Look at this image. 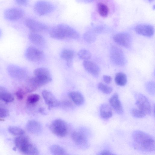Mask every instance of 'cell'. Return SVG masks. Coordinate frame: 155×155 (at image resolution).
<instances>
[{
  "label": "cell",
  "mask_w": 155,
  "mask_h": 155,
  "mask_svg": "<svg viewBox=\"0 0 155 155\" xmlns=\"http://www.w3.org/2000/svg\"><path fill=\"white\" fill-rule=\"evenodd\" d=\"M9 115L8 110L4 108L0 107V118L7 117Z\"/></svg>",
  "instance_id": "74e56055"
},
{
  "label": "cell",
  "mask_w": 155,
  "mask_h": 155,
  "mask_svg": "<svg viewBox=\"0 0 155 155\" xmlns=\"http://www.w3.org/2000/svg\"><path fill=\"white\" fill-rule=\"evenodd\" d=\"M109 102L111 106L116 112L118 114H123V107L117 93H115L111 96L109 99Z\"/></svg>",
  "instance_id": "ac0fdd59"
},
{
  "label": "cell",
  "mask_w": 155,
  "mask_h": 155,
  "mask_svg": "<svg viewBox=\"0 0 155 155\" xmlns=\"http://www.w3.org/2000/svg\"><path fill=\"white\" fill-rule=\"evenodd\" d=\"M14 97L7 89L0 86V100L6 103H10L14 100Z\"/></svg>",
  "instance_id": "d4e9b609"
},
{
  "label": "cell",
  "mask_w": 155,
  "mask_h": 155,
  "mask_svg": "<svg viewBox=\"0 0 155 155\" xmlns=\"http://www.w3.org/2000/svg\"><path fill=\"white\" fill-rule=\"evenodd\" d=\"M40 87L37 80L34 77L26 78L23 89L26 94L33 92Z\"/></svg>",
  "instance_id": "ffe728a7"
},
{
  "label": "cell",
  "mask_w": 155,
  "mask_h": 155,
  "mask_svg": "<svg viewBox=\"0 0 155 155\" xmlns=\"http://www.w3.org/2000/svg\"><path fill=\"white\" fill-rule=\"evenodd\" d=\"M26 128L30 133L35 135L40 134L42 131V127L39 122L34 120H30L27 122Z\"/></svg>",
  "instance_id": "e0dca14e"
},
{
  "label": "cell",
  "mask_w": 155,
  "mask_h": 155,
  "mask_svg": "<svg viewBox=\"0 0 155 155\" xmlns=\"http://www.w3.org/2000/svg\"><path fill=\"white\" fill-rule=\"evenodd\" d=\"M150 2H152L154 0H148Z\"/></svg>",
  "instance_id": "f6af8a7d"
},
{
  "label": "cell",
  "mask_w": 155,
  "mask_h": 155,
  "mask_svg": "<svg viewBox=\"0 0 155 155\" xmlns=\"http://www.w3.org/2000/svg\"><path fill=\"white\" fill-rule=\"evenodd\" d=\"M54 9V7L52 4L43 0L37 1L34 6L35 12L39 16L47 14L52 12Z\"/></svg>",
  "instance_id": "ba28073f"
},
{
  "label": "cell",
  "mask_w": 155,
  "mask_h": 155,
  "mask_svg": "<svg viewBox=\"0 0 155 155\" xmlns=\"http://www.w3.org/2000/svg\"><path fill=\"white\" fill-rule=\"evenodd\" d=\"M98 89L103 93L106 94H110L112 91V87L102 83H99L97 85Z\"/></svg>",
  "instance_id": "d6a6232c"
},
{
  "label": "cell",
  "mask_w": 155,
  "mask_h": 155,
  "mask_svg": "<svg viewBox=\"0 0 155 155\" xmlns=\"http://www.w3.org/2000/svg\"><path fill=\"white\" fill-rule=\"evenodd\" d=\"M74 54V52L73 50L65 49L61 51L60 56L62 59L66 61L67 65L68 67H71L72 64Z\"/></svg>",
  "instance_id": "7402d4cb"
},
{
  "label": "cell",
  "mask_w": 155,
  "mask_h": 155,
  "mask_svg": "<svg viewBox=\"0 0 155 155\" xmlns=\"http://www.w3.org/2000/svg\"><path fill=\"white\" fill-rule=\"evenodd\" d=\"M136 101L135 104L138 109L146 115H150L151 112L150 103L147 98L143 94L136 92L134 94Z\"/></svg>",
  "instance_id": "8992f818"
},
{
  "label": "cell",
  "mask_w": 155,
  "mask_h": 155,
  "mask_svg": "<svg viewBox=\"0 0 155 155\" xmlns=\"http://www.w3.org/2000/svg\"><path fill=\"white\" fill-rule=\"evenodd\" d=\"M51 153L54 155H64L67 154L65 150L61 146L58 144H54L49 147Z\"/></svg>",
  "instance_id": "484cf974"
},
{
  "label": "cell",
  "mask_w": 155,
  "mask_h": 155,
  "mask_svg": "<svg viewBox=\"0 0 155 155\" xmlns=\"http://www.w3.org/2000/svg\"><path fill=\"white\" fill-rule=\"evenodd\" d=\"M42 95L49 109L56 107L60 105V103L54 95L51 92L47 90L43 91Z\"/></svg>",
  "instance_id": "5bb4252c"
},
{
  "label": "cell",
  "mask_w": 155,
  "mask_h": 155,
  "mask_svg": "<svg viewBox=\"0 0 155 155\" xmlns=\"http://www.w3.org/2000/svg\"><path fill=\"white\" fill-rule=\"evenodd\" d=\"M83 38L86 42L89 43L94 42L96 39L95 35L90 31H88L85 33L83 36Z\"/></svg>",
  "instance_id": "1f68e13d"
},
{
  "label": "cell",
  "mask_w": 155,
  "mask_h": 155,
  "mask_svg": "<svg viewBox=\"0 0 155 155\" xmlns=\"http://www.w3.org/2000/svg\"><path fill=\"white\" fill-rule=\"evenodd\" d=\"M29 141L28 136L24 134L15 137L14 140V143L15 147L18 149L25 143Z\"/></svg>",
  "instance_id": "4316f807"
},
{
  "label": "cell",
  "mask_w": 155,
  "mask_h": 155,
  "mask_svg": "<svg viewBox=\"0 0 155 155\" xmlns=\"http://www.w3.org/2000/svg\"><path fill=\"white\" fill-rule=\"evenodd\" d=\"M1 30L0 29V37H1Z\"/></svg>",
  "instance_id": "bcb514c9"
},
{
  "label": "cell",
  "mask_w": 155,
  "mask_h": 155,
  "mask_svg": "<svg viewBox=\"0 0 155 155\" xmlns=\"http://www.w3.org/2000/svg\"><path fill=\"white\" fill-rule=\"evenodd\" d=\"M40 97L39 95L33 94L29 95L27 98V103L30 104H33L37 102L40 100Z\"/></svg>",
  "instance_id": "836d02e7"
},
{
  "label": "cell",
  "mask_w": 155,
  "mask_h": 155,
  "mask_svg": "<svg viewBox=\"0 0 155 155\" xmlns=\"http://www.w3.org/2000/svg\"><path fill=\"white\" fill-rule=\"evenodd\" d=\"M113 39L117 43L126 48H130L132 45V37L128 33L121 32L117 33L113 36Z\"/></svg>",
  "instance_id": "30bf717a"
},
{
  "label": "cell",
  "mask_w": 155,
  "mask_h": 155,
  "mask_svg": "<svg viewBox=\"0 0 155 155\" xmlns=\"http://www.w3.org/2000/svg\"><path fill=\"white\" fill-rule=\"evenodd\" d=\"M100 112L101 117L104 119L110 118L113 114L110 107L108 104L105 103L101 105Z\"/></svg>",
  "instance_id": "cb8c5ba5"
},
{
  "label": "cell",
  "mask_w": 155,
  "mask_h": 155,
  "mask_svg": "<svg viewBox=\"0 0 155 155\" xmlns=\"http://www.w3.org/2000/svg\"><path fill=\"white\" fill-rule=\"evenodd\" d=\"M34 77L38 81L40 87L52 81L49 70L44 67L36 69L34 71Z\"/></svg>",
  "instance_id": "52a82bcc"
},
{
  "label": "cell",
  "mask_w": 155,
  "mask_h": 155,
  "mask_svg": "<svg viewBox=\"0 0 155 155\" xmlns=\"http://www.w3.org/2000/svg\"><path fill=\"white\" fill-rule=\"evenodd\" d=\"M93 0H76V1L79 3H86L92 2Z\"/></svg>",
  "instance_id": "b9f144b4"
},
{
  "label": "cell",
  "mask_w": 155,
  "mask_h": 155,
  "mask_svg": "<svg viewBox=\"0 0 155 155\" xmlns=\"http://www.w3.org/2000/svg\"><path fill=\"white\" fill-rule=\"evenodd\" d=\"M99 154L100 155H112L114 154L110 151L107 150H104L101 152Z\"/></svg>",
  "instance_id": "60d3db41"
},
{
  "label": "cell",
  "mask_w": 155,
  "mask_h": 155,
  "mask_svg": "<svg viewBox=\"0 0 155 155\" xmlns=\"http://www.w3.org/2000/svg\"><path fill=\"white\" fill-rule=\"evenodd\" d=\"M16 3L19 5H24L28 2V0H15Z\"/></svg>",
  "instance_id": "ab89813d"
},
{
  "label": "cell",
  "mask_w": 155,
  "mask_h": 155,
  "mask_svg": "<svg viewBox=\"0 0 155 155\" xmlns=\"http://www.w3.org/2000/svg\"><path fill=\"white\" fill-rule=\"evenodd\" d=\"M39 111H40V112L42 114H46V112H45V110H44V109L43 108H40L39 109Z\"/></svg>",
  "instance_id": "ee69618b"
},
{
  "label": "cell",
  "mask_w": 155,
  "mask_h": 155,
  "mask_svg": "<svg viewBox=\"0 0 155 155\" xmlns=\"http://www.w3.org/2000/svg\"><path fill=\"white\" fill-rule=\"evenodd\" d=\"M110 59L111 62L118 66H124L126 63V59L122 50L118 47L113 45L110 51Z\"/></svg>",
  "instance_id": "277c9868"
},
{
  "label": "cell",
  "mask_w": 155,
  "mask_h": 155,
  "mask_svg": "<svg viewBox=\"0 0 155 155\" xmlns=\"http://www.w3.org/2000/svg\"><path fill=\"white\" fill-rule=\"evenodd\" d=\"M18 149L21 153L25 155H37L39 153L36 147L30 141L25 143Z\"/></svg>",
  "instance_id": "d6986e66"
},
{
  "label": "cell",
  "mask_w": 155,
  "mask_h": 155,
  "mask_svg": "<svg viewBox=\"0 0 155 155\" xmlns=\"http://www.w3.org/2000/svg\"><path fill=\"white\" fill-rule=\"evenodd\" d=\"M51 38L57 39L69 38L74 39L80 37L79 33L76 30L65 24H59L51 28L49 31Z\"/></svg>",
  "instance_id": "7a4b0ae2"
},
{
  "label": "cell",
  "mask_w": 155,
  "mask_h": 155,
  "mask_svg": "<svg viewBox=\"0 0 155 155\" xmlns=\"http://www.w3.org/2000/svg\"><path fill=\"white\" fill-rule=\"evenodd\" d=\"M89 133L87 130L75 131L71 134L72 139L75 144L79 148L86 150L90 146L89 140Z\"/></svg>",
  "instance_id": "3957f363"
},
{
  "label": "cell",
  "mask_w": 155,
  "mask_h": 155,
  "mask_svg": "<svg viewBox=\"0 0 155 155\" xmlns=\"http://www.w3.org/2000/svg\"><path fill=\"white\" fill-rule=\"evenodd\" d=\"M135 31L137 34L147 37H151L154 33L153 27L150 25L140 24L135 28Z\"/></svg>",
  "instance_id": "2e32d148"
},
{
  "label": "cell",
  "mask_w": 155,
  "mask_h": 155,
  "mask_svg": "<svg viewBox=\"0 0 155 155\" xmlns=\"http://www.w3.org/2000/svg\"><path fill=\"white\" fill-rule=\"evenodd\" d=\"M26 26L32 32L43 31L48 28L45 24L31 18L27 19L25 21Z\"/></svg>",
  "instance_id": "7c38bea8"
},
{
  "label": "cell",
  "mask_w": 155,
  "mask_h": 155,
  "mask_svg": "<svg viewBox=\"0 0 155 155\" xmlns=\"http://www.w3.org/2000/svg\"><path fill=\"white\" fill-rule=\"evenodd\" d=\"M49 127L53 134L59 137H64L68 133V125L65 121L61 119L54 120L49 125Z\"/></svg>",
  "instance_id": "5b68a950"
},
{
  "label": "cell",
  "mask_w": 155,
  "mask_h": 155,
  "mask_svg": "<svg viewBox=\"0 0 155 155\" xmlns=\"http://www.w3.org/2000/svg\"><path fill=\"white\" fill-rule=\"evenodd\" d=\"M103 78L105 82L107 84L110 83L112 80V78L111 77L108 75H103Z\"/></svg>",
  "instance_id": "f35d334b"
},
{
  "label": "cell",
  "mask_w": 155,
  "mask_h": 155,
  "mask_svg": "<svg viewBox=\"0 0 155 155\" xmlns=\"http://www.w3.org/2000/svg\"><path fill=\"white\" fill-rule=\"evenodd\" d=\"M85 70L89 74L96 78L99 75L101 70L99 66L95 62L89 60H84L83 63Z\"/></svg>",
  "instance_id": "9a60e30c"
},
{
  "label": "cell",
  "mask_w": 155,
  "mask_h": 155,
  "mask_svg": "<svg viewBox=\"0 0 155 155\" xmlns=\"http://www.w3.org/2000/svg\"><path fill=\"white\" fill-rule=\"evenodd\" d=\"M97 9L100 15L103 17H107L108 14L109 9L108 7L102 3H99L97 5Z\"/></svg>",
  "instance_id": "f1b7e54d"
},
{
  "label": "cell",
  "mask_w": 155,
  "mask_h": 155,
  "mask_svg": "<svg viewBox=\"0 0 155 155\" xmlns=\"http://www.w3.org/2000/svg\"><path fill=\"white\" fill-rule=\"evenodd\" d=\"M132 137L133 146L135 149L146 152L154 150V140L148 134L140 130H135L133 133Z\"/></svg>",
  "instance_id": "6da1fadb"
},
{
  "label": "cell",
  "mask_w": 155,
  "mask_h": 155,
  "mask_svg": "<svg viewBox=\"0 0 155 155\" xmlns=\"http://www.w3.org/2000/svg\"><path fill=\"white\" fill-rule=\"evenodd\" d=\"M26 94L24 89L22 88H21L17 91L15 94L16 97L18 100H22Z\"/></svg>",
  "instance_id": "8d00e7d4"
},
{
  "label": "cell",
  "mask_w": 155,
  "mask_h": 155,
  "mask_svg": "<svg viewBox=\"0 0 155 155\" xmlns=\"http://www.w3.org/2000/svg\"><path fill=\"white\" fill-rule=\"evenodd\" d=\"M131 113L133 116L137 118H143L146 115L144 113L138 108H133L131 110Z\"/></svg>",
  "instance_id": "e575fe53"
},
{
  "label": "cell",
  "mask_w": 155,
  "mask_h": 155,
  "mask_svg": "<svg viewBox=\"0 0 155 155\" xmlns=\"http://www.w3.org/2000/svg\"><path fill=\"white\" fill-rule=\"evenodd\" d=\"M68 95L73 102L77 106L82 105L84 102L83 95L77 91H71L68 93Z\"/></svg>",
  "instance_id": "44dd1931"
},
{
  "label": "cell",
  "mask_w": 155,
  "mask_h": 155,
  "mask_svg": "<svg viewBox=\"0 0 155 155\" xmlns=\"http://www.w3.org/2000/svg\"><path fill=\"white\" fill-rule=\"evenodd\" d=\"M115 81L116 83L118 85L124 86L127 82V76L123 73H117L115 75Z\"/></svg>",
  "instance_id": "83f0119b"
},
{
  "label": "cell",
  "mask_w": 155,
  "mask_h": 155,
  "mask_svg": "<svg viewBox=\"0 0 155 155\" xmlns=\"http://www.w3.org/2000/svg\"><path fill=\"white\" fill-rule=\"evenodd\" d=\"M7 70L12 78L18 80H23L27 78V73L24 68L14 64L9 65Z\"/></svg>",
  "instance_id": "9c48e42d"
},
{
  "label": "cell",
  "mask_w": 155,
  "mask_h": 155,
  "mask_svg": "<svg viewBox=\"0 0 155 155\" xmlns=\"http://www.w3.org/2000/svg\"><path fill=\"white\" fill-rule=\"evenodd\" d=\"M28 37L30 41L36 45L42 46L45 43V40L43 37L36 32L31 33L29 35Z\"/></svg>",
  "instance_id": "603a6c76"
},
{
  "label": "cell",
  "mask_w": 155,
  "mask_h": 155,
  "mask_svg": "<svg viewBox=\"0 0 155 155\" xmlns=\"http://www.w3.org/2000/svg\"><path fill=\"white\" fill-rule=\"evenodd\" d=\"M78 55L80 59L84 61L88 60L91 57L90 52L86 49H82L79 51L78 53Z\"/></svg>",
  "instance_id": "f546056e"
},
{
  "label": "cell",
  "mask_w": 155,
  "mask_h": 155,
  "mask_svg": "<svg viewBox=\"0 0 155 155\" xmlns=\"http://www.w3.org/2000/svg\"><path fill=\"white\" fill-rule=\"evenodd\" d=\"M9 133L15 136H19L25 134V132L22 129L15 126H10L8 128Z\"/></svg>",
  "instance_id": "4dcf8cb0"
},
{
  "label": "cell",
  "mask_w": 155,
  "mask_h": 155,
  "mask_svg": "<svg viewBox=\"0 0 155 155\" xmlns=\"http://www.w3.org/2000/svg\"><path fill=\"white\" fill-rule=\"evenodd\" d=\"M145 88L147 92L150 95L155 94V83L152 81L147 82L145 84Z\"/></svg>",
  "instance_id": "d590c367"
},
{
  "label": "cell",
  "mask_w": 155,
  "mask_h": 155,
  "mask_svg": "<svg viewBox=\"0 0 155 155\" xmlns=\"http://www.w3.org/2000/svg\"><path fill=\"white\" fill-rule=\"evenodd\" d=\"M24 15V12L22 9L16 8H9L4 13L5 18L11 21H17L21 18Z\"/></svg>",
  "instance_id": "4fadbf2b"
},
{
  "label": "cell",
  "mask_w": 155,
  "mask_h": 155,
  "mask_svg": "<svg viewBox=\"0 0 155 155\" xmlns=\"http://www.w3.org/2000/svg\"><path fill=\"white\" fill-rule=\"evenodd\" d=\"M63 104L64 106L65 107H69L72 106L71 103L69 101H64L63 102Z\"/></svg>",
  "instance_id": "7bdbcfd3"
},
{
  "label": "cell",
  "mask_w": 155,
  "mask_h": 155,
  "mask_svg": "<svg viewBox=\"0 0 155 155\" xmlns=\"http://www.w3.org/2000/svg\"><path fill=\"white\" fill-rule=\"evenodd\" d=\"M44 55V52L42 51L33 47L28 48L25 53L26 58L28 60L33 62L40 61Z\"/></svg>",
  "instance_id": "8fae6325"
}]
</instances>
